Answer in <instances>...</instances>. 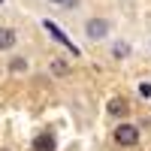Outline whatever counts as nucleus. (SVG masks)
<instances>
[{"label":"nucleus","instance_id":"1","mask_svg":"<svg viewBox=\"0 0 151 151\" xmlns=\"http://www.w3.org/2000/svg\"><path fill=\"white\" fill-rule=\"evenodd\" d=\"M115 142L124 145V148H130V145L139 142V130H136L133 124H118L115 127Z\"/></svg>","mask_w":151,"mask_h":151},{"label":"nucleus","instance_id":"2","mask_svg":"<svg viewBox=\"0 0 151 151\" xmlns=\"http://www.w3.org/2000/svg\"><path fill=\"white\" fill-rule=\"evenodd\" d=\"M85 33H88V40H103V36L109 33V21L106 18H91V21H88L85 24Z\"/></svg>","mask_w":151,"mask_h":151},{"label":"nucleus","instance_id":"3","mask_svg":"<svg viewBox=\"0 0 151 151\" xmlns=\"http://www.w3.org/2000/svg\"><path fill=\"white\" fill-rule=\"evenodd\" d=\"M45 30H48V33H52V36H55V40H58V42H64V45L70 48V52H73V55H79V48H76V45H73V40H70V36H67L64 30H60V27H58V24H55V21H45Z\"/></svg>","mask_w":151,"mask_h":151},{"label":"nucleus","instance_id":"4","mask_svg":"<svg viewBox=\"0 0 151 151\" xmlns=\"http://www.w3.org/2000/svg\"><path fill=\"white\" fill-rule=\"evenodd\" d=\"M127 112H130V103H127L124 97H112V100H109V115H115V118H124Z\"/></svg>","mask_w":151,"mask_h":151},{"label":"nucleus","instance_id":"5","mask_svg":"<svg viewBox=\"0 0 151 151\" xmlns=\"http://www.w3.org/2000/svg\"><path fill=\"white\" fill-rule=\"evenodd\" d=\"M33 151H55V136L52 133H40L33 139Z\"/></svg>","mask_w":151,"mask_h":151},{"label":"nucleus","instance_id":"6","mask_svg":"<svg viewBox=\"0 0 151 151\" xmlns=\"http://www.w3.org/2000/svg\"><path fill=\"white\" fill-rule=\"evenodd\" d=\"M15 45V30L12 27H0V52H9Z\"/></svg>","mask_w":151,"mask_h":151},{"label":"nucleus","instance_id":"7","mask_svg":"<svg viewBox=\"0 0 151 151\" xmlns=\"http://www.w3.org/2000/svg\"><path fill=\"white\" fill-rule=\"evenodd\" d=\"M112 55H115V58H127V55H130V45H127V42H118L115 48H112Z\"/></svg>","mask_w":151,"mask_h":151},{"label":"nucleus","instance_id":"8","mask_svg":"<svg viewBox=\"0 0 151 151\" xmlns=\"http://www.w3.org/2000/svg\"><path fill=\"white\" fill-rule=\"evenodd\" d=\"M52 73H58V76H67V64H64V60H55V64H52Z\"/></svg>","mask_w":151,"mask_h":151},{"label":"nucleus","instance_id":"9","mask_svg":"<svg viewBox=\"0 0 151 151\" xmlns=\"http://www.w3.org/2000/svg\"><path fill=\"white\" fill-rule=\"evenodd\" d=\"M24 67H27V64H24L21 58H15V60H12V70H24Z\"/></svg>","mask_w":151,"mask_h":151},{"label":"nucleus","instance_id":"10","mask_svg":"<svg viewBox=\"0 0 151 151\" xmlns=\"http://www.w3.org/2000/svg\"><path fill=\"white\" fill-rule=\"evenodd\" d=\"M139 94L142 97H151V85H139Z\"/></svg>","mask_w":151,"mask_h":151},{"label":"nucleus","instance_id":"11","mask_svg":"<svg viewBox=\"0 0 151 151\" xmlns=\"http://www.w3.org/2000/svg\"><path fill=\"white\" fill-rule=\"evenodd\" d=\"M52 3H67V0H52Z\"/></svg>","mask_w":151,"mask_h":151},{"label":"nucleus","instance_id":"12","mask_svg":"<svg viewBox=\"0 0 151 151\" xmlns=\"http://www.w3.org/2000/svg\"><path fill=\"white\" fill-rule=\"evenodd\" d=\"M0 151H6V148H0Z\"/></svg>","mask_w":151,"mask_h":151},{"label":"nucleus","instance_id":"13","mask_svg":"<svg viewBox=\"0 0 151 151\" xmlns=\"http://www.w3.org/2000/svg\"><path fill=\"white\" fill-rule=\"evenodd\" d=\"M0 3H3V0H0Z\"/></svg>","mask_w":151,"mask_h":151}]
</instances>
